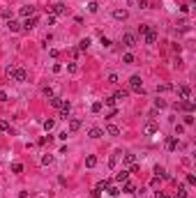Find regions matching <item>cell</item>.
Instances as JSON below:
<instances>
[{
  "label": "cell",
  "instance_id": "cell-36",
  "mask_svg": "<svg viewBox=\"0 0 196 198\" xmlns=\"http://www.w3.org/2000/svg\"><path fill=\"white\" fill-rule=\"evenodd\" d=\"M42 164H44V166H49V164H53V157H51V154H44V157H42Z\"/></svg>",
  "mask_w": 196,
  "mask_h": 198
},
{
  "label": "cell",
  "instance_id": "cell-24",
  "mask_svg": "<svg viewBox=\"0 0 196 198\" xmlns=\"http://www.w3.org/2000/svg\"><path fill=\"white\" fill-rule=\"evenodd\" d=\"M106 134H111V136H120V129L115 125H108L106 127Z\"/></svg>",
  "mask_w": 196,
  "mask_h": 198
},
{
  "label": "cell",
  "instance_id": "cell-7",
  "mask_svg": "<svg viewBox=\"0 0 196 198\" xmlns=\"http://www.w3.org/2000/svg\"><path fill=\"white\" fill-rule=\"evenodd\" d=\"M143 131H145V134H157V131H159V125H157L155 120H148L143 125Z\"/></svg>",
  "mask_w": 196,
  "mask_h": 198
},
{
  "label": "cell",
  "instance_id": "cell-38",
  "mask_svg": "<svg viewBox=\"0 0 196 198\" xmlns=\"http://www.w3.org/2000/svg\"><path fill=\"white\" fill-rule=\"evenodd\" d=\"M108 184H111L108 180H102V182L97 184V189H99V191H106V187H108Z\"/></svg>",
  "mask_w": 196,
  "mask_h": 198
},
{
  "label": "cell",
  "instance_id": "cell-5",
  "mask_svg": "<svg viewBox=\"0 0 196 198\" xmlns=\"http://www.w3.org/2000/svg\"><path fill=\"white\" fill-rule=\"evenodd\" d=\"M122 46H127V48L136 46V35H132V32H125V35H122Z\"/></svg>",
  "mask_w": 196,
  "mask_h": 198
},
{
  "label": "cell",
  "instance_id": "cell-39",
  "mask_svg": "<svg viewBox=\"0 0 196 198\" xmlns=\"http://www.w3.org/2000/svg\"><path fill=\"white\" fill-rule=\"evenodd\" d=\"M155 108H166V101L164 99H155Z\"/></svg>",
  "mask_w": 196,
  "mask_h": 198
},
{
  "label": "cell",
  "instance_id": "cell-49",
  "mask_svg": "<svg viewBox=\"0 0 196 198\" xmlns=\"http://www.w3.org/2000/svg\"><path fill=\"white\" fill-rule=\"evenodd\" d=\"M187 184H196V177L191 175V173H189V175H187Z\"/></svg>",
  "mask_w": 196,
  "mask_h": 198
},
{
  "label": "cell",
  "instance_id": "cell-25",
  "mask_svg": "<svg viewBox=\"0 0 196 198\" xmlns=\"http://www.w3.org/2000/svg\"><path fill=\"white\" fill-rule=\"evenodd\" d=\"M88 46H90V39H88V37L78 42V51H88Z\"/></svg>",
  "mask_w": 196,
  "mask_h": 198
},
{
  "label": "cell",
  "instance_id": "cell-13",
  "mask_svg": "<svg viewBox=\"0 0 196 198\" xmlns=\"http://www.w3.org/2000/svg\"><path fill=\"white\" fill-rule=\"evenodd\" d=\"M122 161L127 164V166H132V164H136V154H132V152H122Z\"/></svg>",
  "mask_w": 196,
  "mask_h": 198
},
{
  "label": "cell",
  "instance_id": "cell-9",
  "mask_svg": "<svg viewBox=\"0 0 196 198\" xmlns=\"http://www.w3.org/2000/svg\"><path fill=\"white\" fill-rule=\"evenodd\" d=\"M7 30H9V32H21L23 26H21L19 21H14V19H9V21H7Z\"/></svg>",
  "mask_w": 196,
  "mask_h": 198
},
{
  "label": "cell",
  "instance_id": "cell-46",
  "mask_svg": "<svg viewBox=\"0 0 196 198\" xmlns=\"http://www.w3.org/2000/svg\"><path fill=\"white\" fill-rule=\"evenodd\" d=\"M46 143H51V136H42V138H39V145H46Z\"/></svg>",
  "mask_w": 196,
  "mask_h": 198
},
{
  "label": "cell",
  "instance_id": "cell-4",
  "mask_svg": "<svg viewBox=\"0 0 196 198\" xmlns=\"http://www.w3.org/2000/svg\"><path fill=\"white\" fill-rule=\"evenodd\" d=\"M51 14H53V16L67 14V5H65V2H56V5H51Z\"/></svg>",
  "mask_w": 196,
  "mask_h": 198
},
{
  "label": "cell",
  "instance_id": "cell-29",
  "mask_svg": "<svg viewBox=\"0 0 196 198\" xmlns=\"http://www.w3.org/2000/svg\"><path fill=\"white\" fill-rule=\"evenodd\" d=\"M169 90H173V85H169V83H162V85H157V92H169Z\"/></svg>",
  "mask_w": 196,
  "mask_h": 198
},
{
  "label": "cell",
  "instance_id": "cell-2",
  "mask_svg": "<svg viewBox=\"0 0 196 198\" xmlns=\"http://www.w3.org/2000/svg\"><path fill=\"white\" fill-rule=\"evenodd\" d=\"M129 88L134 90V92H143V81H141L139 74H134V76L129 78Z\"/></svg>",
  "mask_w": 196,
  "mask_h": 198
},
{
  "label": "cell",
  "instance_id": "cell-16",
  "mask_svg": "<svg viewBox=\"0 0 196 198\" xmlns=\"http://www.w3.org/2000/svg\"><path fill=\"white\" fill-rule=\"evenodd\" d=\"M62 101H65V99H62V97H56V94H53V97H49V104H51L53 108H60Z\"/></svg>",
  "mask_w": 196,
  "mask_h": 198
},
{
  "label": "cell",
  "instance_id": "cell-35",
  "mask_svg": "<svg viewBox=\"0 0 196 198\" xmlns=\"http://www.w3.org/2000/svg\"><path fill=\"white\" fill-rule=\"evenodd\" d=\"M67 72H69V74H76V72H78V65H76V62H69V65H67Z\"/></svg>",
  "mask_w": 196,
  "mask_h": 198
},
{
  "label": "cell",
  "instance_id": "cell-44",
  "mask_svg": "<svg viewBox=\"0 0 196 198\" xmlns=\"http://www.w3.org/2000/svg\"><path fill=\"white\" fill-rule=\"evenodd\" d=\"M102 46H104V48L111 46V39H108V37H104V35H102Z\"/></svg>",
  "mask_w": 196,
  "mask_h": 198
},
{
  "label": "cell",
  "instance_id": "cell-10",
  "mask_svg": "<svg viewBox=\"0 0 196 198\" xmlns=\"http://www.w3.org/2000/svg\"><path fill=\"white\" fill-rule=\"evenodd\" d=\"M178 145H180V143H178V138H176V136H169V138H166V150H169V152L178 150Z\"/></svg>",
  "mask_w": 196,
  "mask_h": 198
},
{
  "label": "cell",
  "instance_id": "cell-28",
  "mask_svg": "<svg viewBox=\"0 0 196 198\" xmlns=\"http://www.w3.org/2000/svg\"><path fill=\"white\" fill-rule=\"evenodd\" d=\"M122 62H125V65H134V55H132V53H125V55H122Z\"/></svg>",
  "mask_w": 196,
  "mask_h": 198
},
{
  "label": "cell",
  "instance_id": "cell-27",
  "mask_svg": "<svg viewBox=\"0 0 196 198\" xmlns=\"http://www.w3.org/2000/svg\"><path fill=\"white\" fill-rule=\"evenodd\" d=\"M102 108H104V104H102V101H95V104L90 106V111H93V113H102Z\"/></svg>",
  "mask_w": 196,
  "mask_h": 198
},
{
  "label": "cell",
  "instance_id": "cell-12",
  "mask_svg": "<svg viewBox=\"0 0 196 198\" xmlns=\"http://www.w3.org/2000/svg\"><path fill=\"white\" fill-rule=\"evenodd\" d=\"M69 111H72V104L65 99V101H62V106H60V118H69Z\"/></svg>",
  "mask_w": 196,
  "mask_h": 198
},
{
  "label": "cell",
  "instance_id": "cell-6",
  "mask_svg": "<svg viewBox=\"0 0 196 198\" xmlns=\"http://www.w3.org/2000/svg\"><path fill=\"white\" fill-rule=\"evenodd\" d=\"M143 39H145V44H155V42H157V30L150 26V28H148V32L143 35Z\"/></svg>",
  "mask_w": 196,
  "mask_h": 198
},
{
  "label": "cell",
  "instance_id": "cell-8",
  "mask_svg": "<svg viewBox=\"0 0 196 198\" xmlns=\"http://www.w3.org/2000/svg\"><path fill=\"white\" fill-rule=\"evenodd\" d=\"M189 94H191L189 85H178V97H180V99H189Z\"/></svg>",
  "mask_w": 196,
  "mask_h": 198
},
{
  "label": "cell",
  "instance_id": "cell-33",
  "mask_svg": "<svg viewBox=\"0 0 196 198\" xmlns=\"http://www.w3.org/2000/svg\"><path fill=\"white\" fill-rule=\"evenodd\" d=\"M97 9H99V5L95 2V0H93V2H88V12H90V14H95Z\"/></svg>",
  "mask_w": 196,
  "mask_h": 198
},
{
  "label": "cell",
  "instance_id": "cell-3",
  "mask_svg": "<svg viewBox=\"0 0 196 198\" xmlns=\"http://www.w3.org/2000/svg\"><path fill=\"white\" fill-rule=\"evenodd\" d=\"M12 81H19V83H26L28 81V72L23 67H14V76H12Z\"/></svg>",
  "mask_w": 196,
  "mask_h": 198
},
{
  "label": "cell",
  "instance_id": "cell-34",
  "mask_svg": "<svg viewBox=\"0 0 196 198\" xmlns=\"http://www.w3.org/2000/svg\"><path fill=\"white\" fill-rule=\"evenodd\" d=\"M127 94H129L127 90H118V92H115L113 97H115V99H127Z\"/></svg>",
  "mask_w": 196,
  "mask_h": 198
},
{
  "label": "cell",
  "instance_id": "cell-21",
  "mask_svg": "<svg viewBox=\"0 0 196 198\" xmlns=\"http://www.w3.org/2000/svg\"><path fill=\"white\" fill-rule=\"evenodd\" d=\"M21 16H26V19H28V16H35V7H21Z\"/></svg>",
  "mask_w": 196,
  "mask_h": 198
},
{
  "label": "cell",
  "instance_id": "cell-26",
  "mask_svg": "<svg viewBox=\"0 0 196 198\" xmlns=\"http://www.w3.org/2000/svg\"><path fill=\"white\" fill-rule=\"evenodd\" d=\"M85 166H88V168H93V166H97V157H95V154H90V157H88V159H85Z\"/></svg>",
  "mask_w": 196,
  "mask_h": 198
},
{
  "label": "cell",
  "instance_id": "cell-19",
  "mask_svg": "<svg viewBox=\"0 0 196 198\" xmlns=\"http://www.w3.org/2000/svg\"><path fill=\"white\" fill-rule=\"evenodd\" d=\"M88 134H90V138H102V136H104V129H99V127H93Z\"/></svg>",
  "mask_w": 196,
  "mask_h": 198
},
{
  "label": "cell",
  "instance_id": "cell-50",
  "mask_svg": "<svg viewBox=\"0 0 196 198\" xmlns=\"http://www.w3.org/2000/svg\"><path fill=\"white\" fill-rule=\"evenodd\" d=\"M148 28H150V26H139V35H145V32H148Z\"/></svg>",
  "mask_w": 196,
  "mask_h": 198
},
{
  "label": "cell",
  "instance_id": "cell-43",
  "mask_svg": "<svg viewBox=\"0 0 196 198\" xmlns=\"http://www.w3.org/2000/svg\"><path fill=\"white\" fill-rule=\"evenodd\" d=\"M178 28H180V30H187V28H189V23L182 19V21H178Z\"/></svg>",
  "mask_w": 196,
  "mask_h": 198
},
{
  "label": "cell",
  "instance_id": "cell-11",
  "mask_svg": "<svg viewBox=\"0 0 196 198\" xmlns=\"http://www.w3.org/2000/svg\"><path fill=\"white\" fill-rule=\"evenodd\" d=\"M155 177H159V180H171V175L166 173V168H162V166H155Z\"/></svg>",
  "mask_w": 196,
  "mask_h": 198
},
{
  "label": "cell",
  "instance_id": "cell-20",
  "mask_svg": "<svg viewBox=\"0 0 196 198\" xmlns=\"http://www.w3.org/2000/svg\"><path fill=\"white\" fill-rule=\"evenodd\" d=\"M122 184H125V187H122V191H120V193H136V187L132 182H122Z\"/></svg>",
  "mask_w": 196,
  "mask_h": 198
},
{
  "label": "cell",
  "instance_id": "cell-30",
  "mask_svg": "<svg viewBox=\"0 0 196 198\" xmlns=\"http://www.w3.org/2000/svg\"><path fill=\"white\" fill-rule=\"evenodd\" d=\"M53 127H56V120H51V118H49V120H44V129H46V131H51Z\"/></svg>",
  "mask_w": 196,
  "mask_h": 198
},
{
  "label": "cell",
  "instance_id": "cell-52",
  "mask_svg": "<svg viewBox=\"0 0 196 198\" xmlns=\"http://www.w3.org/2000/svg\"><path fill=\"white\" fill-rule=\"evenodd\" d=\"M157 198H173V196H169V193H164V191H157Z\"/></svg>",
  "mask_w": 196,
  "mask_h": 198
},
{
  "label": "cell",
  "instance_id": "cell-37",
  "mask_svg": "<svg viewBox=\"0 0 196 198\" xmlns=\"http://www.w3.org/2000/svg\"><path fill=\"white\" fill-rule=\"evenodd\" d=\"M115 101H118L115 97H106V99L102 101V104H106V106H115Z\"/></svg>",
  "mask_w": 196,
  "mask_h": 198
},
{
  "label": "cell",
  "instance_id": "cell-53",
  "mask_svg": "<svg viewBox=\"0 0 196 198\" xmlns=\"http://www.w3.org/2000/svg\"><path fill=\"white\" fill-rule=\"evenodd\" d=\"M139 7L143 9V7H148V0H139Z\"/></svg>",
  "mask_w": 196,
  "mask_h": 198
},
{
  "label": "cell",
  "instance_id": "cell-51",
  "mask_svg": "<svg viewBox=\"0 0 196 198\" xmlns=\"http://www.w3.org/2000/svg\"><path fill=\"white\" fill-rule=\"evenodd\" d=\"M99 196H102V191H99V189L95 187V189H93V198H99Z\"/></svg>",
  "mask_w": 196,
  "mask_h": 198
},
{
  "label": "cell",
  "instance_id": "cell-18",
  "mask_svg": "<svg viewBox=\"0 0 196 198\" xmlns=\"http://www.w3.org/2000/svg\"><path fill=\"white\" fill-rule=\"evenodd\" d=\"M81 129V120H78V118H72V120H69V131H78Z\"/></svg>",
  "mask_w": 196,
  "mask_h": 198
},
{
  "label": "cell",
  "instance_id": "cell-48",
  "mask_svg": "<svg viewBox=\"0 0 196 198\" xmlns=\"http://www.w3.org/2000/svg\"><path fill=\"white\" fill-rule=\"evenodd\" d=\"M141 171V166H139V164H132V168H129V173H139Z\"/></svg>",
  "mask_w": 196,
  "mask_h": 198
},
{
  "label": "cell",
  "instance_id": "cell-22",
  "mask_svg": "<svg viewBox=\"0 0 196 198\" xmlns=\"http://www.w3.org/2000/svg\"><path fill=\"white\" fill-rule=\"evenodd\" d=\"M106 193H108V198H115V196L120 193V189L113 187V184H108V187H106Z\"/></svg>",
  "mask_w": 196,
  "mask_h": 198
},
{
  "label": "cell",
  "instance_id": "cell-32",
  "mask_svg": "<svg viewBox=\"0 0 196 198\" xmlns=\"http://www.w3.org/2000/svg\"><path fill=\"white\" fill-rule=\"evenodd\" d=\"M0 131H12V125L7 120H0Z\"/></svg>",
  "mask_w": 196,
  "mask_h": 198
},
{
  "label": "cell",
  "instance_id": "cell-1",
  "mask_svg": "<svg viewBox=\"0 0 196 198\" xmlns=\"http://www.w3.org/2000/svg\"><path fill=\"white\" fill-rule=\"evenodd\" d=\"M176 108L178 111H187V113H194V101H191V99H180V101H176Z\"/></svg>",
  "mask_w": 196,
  "mask_h": 198
},
{
  "label": "cell",
  "instance_id": "cell-15",
  "mask_svg": "<svg viewBox=\"0 0 196 198\" xmlns=\"http://www.w3.org/2000/svg\"><path fill=\"white\" fill-rule=\"evenodd\" d=\"M23 28H26V30H32V28H37V16H28L26 23H23Z\"/></svg>",
  "mask_w": 196,
  "mask_h": 198
},
{
  "label": "cell",
  "instance_id": "cell-17",
  "mask_svg": "<svg viewBox=\"0 0 196 198\" xmlns=\"http://www.w3.org/2000/svg\"><path fill=\"white\" fill-rule=\"evenodd\" d=\"M127 180H129V171H120V173H115V182L122 184V182H127Z\"/></svg>",
  "mask_w": 196,
  "mask_h": 198
},
{
  "label": "cell",
  "instance_id": "cell-41",
  "mask_svg": "<svg viewBox=\"0 0 196 198\" xmlns=\"http://www.w3.org/2000/svg\"><path fill=\"white\" fill-rule=\"evenodd\" d=\"M185 125H194V115H191V113L185 115Z\"/></svg>",
  "mask_w": 196,
  "mask_h": 198
},
{
  "label": "cell",
  "instance_id": "cell-40",
  "mask_svg": "<svg viewBox=\"0 0 196 198\" xmlns=\"http://www.w3.org/2000/svg\"><path fill=\"white\" fill-rule=\"evenodd\" d=\"M108 83H111V85L118 83V74H108Z\"/></svg>",
  "mask_w": 196,
  "mask_h": 198
},
{
  "label": "cell",
  "instance_id": "cell-42",
  "mask_svg": "<svg viewBox=\"0 0 196 198\" xmlns=\"http://www.w3.org/2000/svg\"><path fill=\"white\" fill-rule=\"evenodd\" d=\"M42 92L46 94V97H53V90H51V88H49V85H44V88H42Z\"/></svg>",
  "mask_w": 196,
  "mask_h": 198
},
{
  "label": "cell",
  "instance_id": "cell-54",
  "mask_svg": "<svg viewBox=\"0 0 196 198\" xmlns=\"http://www.w3.org/2000/svg\"><path fill=\"white\" fill-rule=\"evenodd\" d=\"M0 101H7V92H0Z\"/></svg>",
  "mask_w": 196,
  "mask_h": 198
},
{
  "label": "cell",
  "instance_id": "cell-23",
  "mask_svg": "<svg viewBox=\"0 0 196 198\" xmlns=\"http://www.w3.org/2000/svg\"><path fill=\"white\" fill-rule=\"evenodd\" d=\"M176 198H187V187H185V184H178V191H176Z\"/></svg>",
  "mask_w": 196,
  "mask_h": 198
},
{
  "label": "cell",
  "instance_id": "cell-47",
  "mask_svg": "<svg viewBox=\"0 0 196 198\" xmlns=\"http://www.w3.org/2000/svg\"><path fill=\"white\" fill-rule=\"evenodd\" d=\"M113 118H118V111H115V108H113V111H111V113L106 115V120H113Z\"/></svg>",
  "mask_w": 196,
  "mask_h": 198
},
{
  "label": "cell",
  "instance_id": "cell-14",
  "mask_svg": "<svg viewBox=\"0 0 196 198\" xmlns=\"http://www.w3.org/2000/svg\"><path fill=\"white\" fill-rule=\"evenodd\" d=\"M127 16H129L127 9H115V12H113V19H115V21H127Z\"/></svg>",
  "mask_w": 196,
  "mask_h": 198
},
{
  "label": "cell",
  "instance_id": "cell-45",
  "mask_svg": "<svg viewBox=\"0 0 196 198\" xmlns=\"http://www.w3.org/2000/svg\"><path fill=\"white\" fill-rule=\"evenodd\" d=\"M5 76H7V78H12V76H14V67H12V65L5 69Z\"/></svg>",
  "mask_w": 196,
  "mask_h": 198
},
{
  "label": "cell",
  "instance_id": "cell-31",
  "mask_svg": "<svg viewBox=\"0 0 196 198\" xmlns=\"http://www.w3.org/2000/svg\"><path fill=\"white\" fill-rule=\"evenodd\" d=\"M12 173H23V164L14 161V164H12Z\"/></svg>",
  "mask_w": 196,
  "mask_h": 198
}]
</instances>
